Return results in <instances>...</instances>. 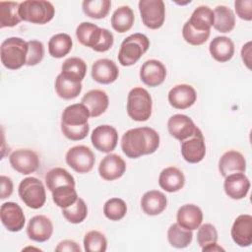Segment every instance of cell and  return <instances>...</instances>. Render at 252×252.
<instances>
[{
  "label": "cell",
  "instance_id": "obj_22",
  "mask_svg": "<svg viewBox=\"0 0 252 252\" xmlns=\"http://www.w3.org/2000/svg\"><path fill=\"white\" fill-rule=\"evenodd\" d=\"M91 75L95 82L108 85L116 81L119 75V70L114 61L106 58L98 59L93 64Z\"/></svg>",
  "mask_w": 252,
  "mask_h": 252
},
{
  "label": "cell",
  "instance_id": "obj_26",
  "mask_svg": "<svg viewBox=\"0 0 252 252\" xmlns=\"http://www.w3.org/2000/svg\"><path fill=\"white\" fill-rule=\"evenodd\" d=\"M167 206L165 195L158 190L146 192L141 199V208L146 215L157 216L161 214Z\"/></svg>",
  "mask_w": 252,
  "mask_h": 252
},
{
  "label": "cell",
  "instance_id": "obj_29",
  "mask_svg": "<svg viewBox=\"0 0 252 252\" xmlns=\"http://www.w3.org/2000/svg\"><path fill=\"white\" fill-rule=\"evenodd\" d=\"M214 11L208 6L197 7L190 19L187 21L189 25L198 32H211V28L214 26Z\"/></svg>",
  "mask_w": 252,
  "mask_h": 252
},
{
  "label": "cell",
  "instance_id": "obj_27",
  "mask_svg": "<svg viewBox=\"0 0 252 252\" xmlns=\"http://www.w3.org/2000/svg\"><path fill=\"white\" fill-rule=\"evenodd\" d=\"M158 184L161 189L166 192L173 193L183 188L185 184V176L183 172L174 166L164 168L158 177Z\"/></svg>",
  "mask_w": 252,
  "mask_h": 252
},
{
  "label": "cell",
  "instance_id": "obj_8",
  "mask_svg": "<svg viewBox=\"0 0 252 252\" xmlns=\"http://www.w3.org/2000/svg\"><path fill=\"white\" fill-rule=\"evenodd\" d=\"M18 192L21 200L31 209H39L46 201L43 183L32 176L27 177L20 182Z\"/></svg>",
  "mask_w": 252,
  "mask_h": 252
},
{
  "label": "cell",
  "instance_id": "obj_44",
  "mask_svg": "<svg viewBox=\"0 0 252 252\" xmlns=\"http://www.w3.org/2000/svg\"><path fill=\"white\" fill-rule=\"evenodd\" d=\"M197 241L201 248L218 241V231L212 223H205L198 227Z\"/></svg>",
  "mask_w": 252,
  "mask_h": 252
},
{
  "label": "cell",
  "instance_id": "obj_24",
  "mask_svg": "<svg viewBox=\"0 0 252 252\" xmlns=\"http://www.w3.org/2000/svg\"><path fill=\"white\" fill-rule=\"evenodd\" d=\"M81 102L87 106L91 117L95 118L105 112L109 104V99L104 91L91 90L84 94Z\"/></svg>",
  "mask_w": 252,
  "mask_h": 252
},
{
  "label": "cell",
  "instance_id": "obj_50",
  "mask_svg": "<svg viewBox=\"0 0 252 252\" xmlns=\"http://www.w3.org/2000/svg\"><path fill=\"white\" fill-rule=\"evenodd\" d=\"M202 251L203 252H207V251H210V252H215V251H224V249L222 247H220V245L216 243H213V244H210V245H207L205 247L202 248Z\"/></svg>",
  "mask_w": 252,
  "mask_h": 252
},
{
  "label": "cell",
  "instance_id": "obj_43",
  "mask_svg": "<svg viewBox=\"0 0 252 252\" xmlns=\"http://www.w3.org/2000/svg\"><path fill=\"white\" fill-rule=\"evenodd\" d=\"M210 33L211 32H198V31H195L190 25L188 22H186L183 26V29H182V35H183V38L184 40L191 44V45H202L204 44L209 36H210Z\"/></svg>",
  "mask_w": 252,
  "mask_h": 252
},
{
  "label": "cell",
  "instance_id": "obj_36",
  "mask_svg": "<svg viewBox=\"0 0 252 252\" xmlns=\"http://www.w3.org/2000/svg\"><path fill=\"white\" fill-rule=\"evenodd\" d=\"M82 83L73 82L65 78L61 73L55 79V91L59 97L63 99H73L82 92Z\"/></svg>",
  "mask_w": 252,
  "mask_h": 252
},
{
  "label": "cell",
  "instance_id": "obj_39",
  "mask_svg": "<svg viewBox=\"0 0 252 252\" xmlns=\"http://www.w3.org/2000/svg\"><path fill=\"white\" fill-rule=\"evenodd\" d=\"M52 200L59 208H67L74 204L79 198L75 186L66 185L54 189L52 192Z\"/></svg>",
  "mask_w": 252,
  "mask_h": 252
},
{
  "label": "cell",
  "instance_id": "obj_40",
  "mask_svg": "<svg viewBox=\"0 0 252 252\" xmlns=\"http://www.w3.org/2000/svg\"><path fill=\"white\" fill-rule=\"evenodd\" d=\"M62 215L71 223H80L88 216V207L82 198H78L74 204L62 209Z\"/></svg>",
  "mask_w": 252,
  "mask_h": 252
},
{
  "label": "cell",
  "instance_id": "obj_35",
  "mask_svg": "<svg viewBox=\"0 0 252 252\" xmlns=\"http://www.w3.org/2000/svg\"><path fill=\"white\" fill-rule=\"evenodd\" d=\"M73 41L69 34L57 33L48 41V52L54 58H62L71 51Z\"/></svg>",
  "mask_w": 252,
  "mask_h": 252
},
{
  "label": "cell",
  "instance_id": "obj_37",
  "mask_svg": "<svg viewBox=\"0 0 252 252\" xmlns=\"http://www.w3.org/2000/svg\"><path fill=\"white\" fill-rule=\"evenodd\" d=\"M193 239L192 230L186 229L178 223H173L167 230V240L172 247L186 248L190 245Z\"/></svg>",
  "mask_w": 252,
  "mask_h": 252
},
{
  "label": "cell",
  "instance_id": "obj_13",
  "mask_svg": "<svg viewBox=\"0 0 252 252\" xmlns=\"http://www.w3.org/2000/svg\"><path fill=\"white\" fill-rule=\"evenodd\" d=\"M91 141L93 146L102 153L112 152L118 142V133L113 126L99 125L94 129Z\"/></svg>",
  "mask_w": 252,
  "mask_h": 252
},
{
  "label": "cell",
  "instance_id": "obj_21",
  "mask_svg": "<svg viewBox=\"0 0 252 252\" xmlns=\"http://www.w3.org/2000/svg\"><path fill=\"white\" fill-rule=\"evenodd\" d=\"M223 188L225 194L233 199L240 200L246 197L250 189V181L243 172H236L224 177Z\"/></svg>",
  "mask_w": 252,
  "mask_h": 252
},
{
  "label": "cell",
  "instance_id": "obj_10",
  "mask_svg": "<svg viewBox=\"0 0 252 252\" xmlns=\"http://www.w3.org/2000/svg\"><path fill=\"white\" fill-rule=\"evenodd\" d=\"M66 163L78 173L90 172L95 161L93 151L84 145L72 147L65 156Z\"/></svg>",
  "mask_w": 252,
  "mask_h": 252
},
{
  "label": "cell",
  "instance_id": "obj_19",
  "mask_svg": "<svg viewBox=\"0 0 252 252\" xmlns=\"http://www.w3.org/2000/svg\"><path fill=\"white\" fill-rule=\"evenodd\" d=\"M53 233L51 220L43 215L32 217L27 226V234L30 239L35 242L47 241Z\"/></svg>",
  "mask_w": 252,
  "mask_h": 252
},
{
  "label": "cell",
  "instance_id": "obj_49",
  "mask_svg": "<svg viewBox=\"0 0 252 252\" xmlns=\"http://www.w3.org/2000/svg\"><path fill=\"white\" fill-rule=\"evenodd\" d=\"M241 57L245 65L248 69H250V63H251V41H248L246 44L242 46L241 49Z\"/></svg>",
  "mask_w": 252,
  "mask_h": 252
},
{
  "label": "cell",
  "instance_id": "obj_4",
  "mask_svg": "<svg viewBox=\"0 0 252 252\" xmlns=\"http://www.w3.org/2000/svg\"><path fill=\"white\" fill-rule=\"evenodd\" d=\"M27 54L28 41H25L21 37H8L1 43V62L7 69H20L27 63Z\"/></svg>",
  "mask_w": 252,
  "mask_h": 252
},
{
  "label": "cell",
  "instance_id": "obj_18",
  "mask_svg": "<svg viewBox=\"0 0 252 252\" xmlns=\"http://www.w3.org/2000/svg\"><path fill=\"white\" fill-rule=\"evenodd\" d=\"M125 170L126 163L124 159L116 154H109L105 156L98 165V173L100 177L107 181L120 178L124 174Z\"/></svg>",
  "mask_w": 252,
  "mask_h": 252
},
{
  "label": "cell",
  "instance_id": "obj_46",
  "mask_svg": "<svg viewBox=\"0 0 252 252\" xmlns=\"http://www.w3.org/2000/svg\"><path fill=\"white\" fill-rule=\"evenodd\" d=\"M234 9L240 19L245 21L252 20V0H236Z\"/></svg>",
  "mask_w": 252,
  "mask_h": 252
},
{
  "label": "cell",
  "instance_id": "obj_31",
  "mask_svg": "<svg viewBox=\"0 0 252 252\" xmlns=\"http://www.w3.org/2000/svg\"><path fill=\"white\" fill-rule=\"evenodd\" d=\"M214 28L218 32L226 33L231 32L235 27V15L226 6H217L214 10Z\"/></svg>",
  "mask_w": 252,
  "mask_h": 252
},
{
  "label": "cell",
  "instance_id": "obj_3",
  "mask_svg": "<svg viewBox=\"0 0 252 252\" xmlns=\"http://www.w3.org/2000/svg\"><path fill=\"white\" fill-rule=\"evenodd\" d=\"M76 36L81 44L96 52L109 50L114 42L113 34L108 30L89 22H83L77 27Z\"/></svg>",
  "mask_w": 252,
  "mask_h": 252
},
{
  "label": "cell",
  "instance_id": "obj_38",
  "mask_svg": "<svg viewBox=\"0 0 252 252\" xmlns=\"http://www.w3.org/2000/svg\"><path fill=\"white\" fill-rule=\"evenodd\" d=\"M111 1L109 0H85L82 3L83 12L92 19H103L110 10Z\"/></svg>",
  "mask_w": 252,
  "mask_h": 252
},
{
  "label": "cell",
  "instance_id": "obj_28",
  "mask_svg": "<svg viewBox=\"0 0 252 252\" xmlns=\"http://www.w3.org/2000/svg\"><path fill=\"white\" fill-rule=\"evenodd\" d=\"M209 50L218 62H227L234 54V43L227 36H217L210 42Z\"/></svg>",
  "mask_w": 252,
  "mask_h": 252
},
{
  "label": "cell",
  "instance_id": "obj_34",
  "mask_svg": "<svg viewBox=\"0 0 252 252\" xmlns=\"http://www.w3.org/2000/svg\"><path fill=\"white\" fill-rule=\"evenodd\" d=\"M20 3L12 1L0 2V28H12L17 26L22 19L19 15Z\"/></svg>",
  "mask_w": 252,
  "mask_h": 252
},
{
  "label": "cell",
  "instance_id": "obj_23",
  "mask_svg": "<svg viewBox=\"0 0 252 252\" xmlns=\"http://www.w3.org/2000/svg\"><path fill=\"white\" fill-rule=\"evenodd\" d=\"M219 170L223 177L236 172H245V158L237 151H227L220 157L219 160Z\"/></svg>",
  "mask_w": 252,
  "mask_h": 252
},
{
  "label": "cell",
  "instance_id": "obj_42",
  "mask_svg": "<svg viewBox=\"0 0 252 252\" xmlns=\"http://www.w3.org/2000/svg\"><path fill=\"white\" fill-rule=\"evenodd\" d=\"M107 248V240L103 233L91 230L84 237V249L87 252H104Z\"/></svg>",
  "mask_w": 252,
  "mask_h": 252
},
{
  "label": "cell",
  "instance_id": "obj_6",
  "mask_svg": "<svg viewBox=\"0 0 252 252\" xmlns=\"http://www.w3.org/2000/svg\"><path fill=\"white\" fill-rule=\"evenodd\" d=\"M153 100L149 92L141 87L132 89L127 96V113L135 121H147L152 115Z\"/></svg>",
  "mask_w": 252,
  "mask_h": 252
},
{
  "label": "cell",
  "instance_id": "obj_15",
  "mask_svg": "<svg viewBox=\"0 0 252 252\" xmlns=\"http://www.w3.org/2000/svg\"><path fill=\"white\" fill-rule=\"evenodd\" d=\"M167 129L173 138L182 142L194 135L199 128L189 116L174 114L167 121Z\"/></svg>",
  "mask_w": 252,
  "mask_h": 252
},
{
  "label": "cell",
  "instance_id": "obj_14",
  "mask_svg": "<svg viewBox=\"0 0 252 252\" xmlns=\"http://www.w3.org/2000/svg\"><path fill=\"white\" fill-rule=\"evenodd\" d=\"M0 217L7 230L18 232L24 228L26 218L22 208L15 202H6L0 209Z\"/></svg>",
  "mask_w": 252,
  "mask_h": 252
},
{
  "label": "cell",
  "instance_id": "obj_12",
  "mask_svg": "<svg viewBox=\"0 0 252 252\" xmlns=\"http://www.w3.org/2000/svg\"><path fill=\"white\" fill-rule=\"evenodd\" d=\"M181 155L189 163L200 162L205 158V139L200 129H198L194 135L181 142Z\"/></svg>",
  "mask_w": 252,
  "mask_h": 252
},
{
  "label": "cell",
  "instance_id": "obj_47",
  "mask_svg": "<svg viewBox=\"0 0 252 252\" xmlns=\"http://www.w3.org/2000/svg\"><path fill=\"white\" fill-rule=\"evenodd\" d=\"M0 183H1V192H0V198L2 200L10 197L13 193V181L10 177L1 175L0 177Z\"/></svg>",
  "mask_w": 252,
  "mask_h": 252
},
{
  "label": "cell",
  "instance_id": "obj_25",
  "mask_svg": "<svg viewBox=\"0 0 252 252\" xmlns=\"http://www.w3.org/2000/svg\"><path fill=\"white\" fill-rule=\"evenodd\" d=\"M176 219L177 223L182 227L189 230H195L202 223L203 213L198 206L186 204L178 209Z\"/></svg>",
  "mask_w": 252,
  "mask_h": 252
},
{
  "label": "cell",
  "instance_id": "obj_17",
  "mask_svg": "<svg viewBox=\"0 0 252 252\" xmlns=\"http://www.w3.org/2000/svg\"><path fill=\"white\" fill-rule=\"evenodd\" d=\"M197 99L195 89L187 84L174 86L168 93L169 104L176 109H186L192 106Z\"/></svg>",
  "mask_w": 252,
  "mask_h": 252
},
{
  "label": "cell",
  "instance_id": "obj_45",
  "mask_svg": "<svg viewBox=\"0 0 252 252\" xmlns=\"http://www.w3.org/2000/svg\"><path fill=\"white\" fill-rule=\"evenodd\" d=\"M44 56V46L41 41L30 40L28 41V54L27 63L28 66H34L40 63Z\"/></svg>",
  "mask_w": 252,
  "mask_h": 252
},
{
  "label": "cell",
  "instance_id": "obj_9",
  "mask_svg": "<svg viewBox=\"0 0 252 252\" xmlns=\"http://www.w3.org/2000/svg\"><path fill=\"white\" fill-rule=\"evenodd\" d=\"M139 10L143 24L151 29L162 27L165 19V6L162 0H140Z\"/></svg>",
  "mask_w": 252,
  "mask_h": 252
},
{
  "label": "cell",
  "instance_id": "obj_2",
  "mask_svg": "<svg viewBox=\"0 0 252 252\" xmlns=\"http://www.w3.org/2000/svg\"><path fill=\"white\" fill-rule=\"evenodd\" d=\"M90 117L89 109L82 102L67 106L63 110L61 118V131L63 135L71 141L85 139L90 132V125L88 123Z\"/></svg>",
  "mask_w": 252,
  "mask_h": 252
},
{
  "label": "cell",
  "instance_id": "obj_48",
  "mask_svg": "<svg viewBox=\"0 0 252 252\" xmlns=\"http://www.w3.org/2000/svg\"><path fill=\"white\" fill-rule=\"evenodd\" d=\"M55 251H73V252H81V248L80 246L73 240H63L61 242H59V244L57 245V247L55 248Z\"/></svg>",
  "mask_w": 252,
  "mask_h": 252
},
{
  "label": "cell",
  "instance_id": "obj_1",
  "mask_svg": "<svg viewBox=\"0 0 252 252\" xmlns=\"http://www.w3.org/2000/svg\"><path fill=\"white\" fill-rule=\"evenodd\" d=\"M159 146V135L150 127H139L126 131L121 139V149L126 157L138 158L155 153Z\"/></svg>",
  "mask_w": 252,
  "mask_h": 252
},
{
  "label": "cell",
  "instance_id": "obj_41",
  "mask_svg": "<svg viewBox=\"0 0 252 252\" xmlns=\"http://www.w3.org/2000/svg\"><path fill=\"white\" fill-rule=\"evenodd\" d=\"M127 213V205L120 198H111L103 205V214L110 220H120Z\"/></svg>",
  "mask_w": 252,
  "mask_h": 252
},
{
  "label": "cell",
  "instance_id": "obj_30",
  "mask_svg": "<svg viewBox=\"0 0 252 252\" xmlns=\"http://www.w3.org/2000/svg\"><path fill=\"white\" fill-rule=\"evenodd\" d=\"M87 73L86 62L79 57H70L66 59L61 66V74L77 83H82Z\"/></svg>",
  "mask_w": 252,
  "mask_h": 252
},
{
  "label": "cell",
  "instance_id": "obj_7",
  "mask_svg": "<svg viewBox=\"0 0 252 252\" xmlns=\"http://www.w3.org/2000/svg\"><path fill=\"white\" fill-rule=\"evenodd\" d=\"M150 47L149 38L143 33H133L126 37L118 52V61L122 66L134 65Z\"/></svg>",
  "mask_w": 252,
  "mask_h": 252
},
{
  "label": "cell",
  "instance_id": "obj_32",
  "mask_svg": "<svg viewBox=\"0 0 252 252\" xmlns=\"http://www.w3.org/2000/svg\"><path fill=\"white\" fill-rule=\"evenodd\" d=\"M134 13L129 6H120L111 16L112 28L120 33L128 32L134 24Z\"/></svg>",
  "mask_w": 252,
  "mask_h": 252
},
{
  "label": "cell",
  "instance_id": "obj_5",
  "mask_svg": "<svg viewBox=\"0 0 252 252\" xmlns=\"http://www.w3.org/2000/svg\"><path fill=\"white\" fill-rule=\"evenodd\" d=\"M55 14L54 6L44 0H27L20 3L19 15L22 21L44 25L50 22Z\"/></svg>",
  "mask_w": 252,
  "mask_h": 252
},
{
  "label": "cell",
  "instance_id": "obj_33",
  "mask_svg": "<svg viewBox=\"0 0 252 252\" xmlns=\"http://www.w3.org/2000/svg\"><path fill=\"white\" fill-rule=\"evenodd\" d=\"M45 184L47 189L52 192L54 189L72 185L75 186V179L71 173H69L65 168L55 167L50 169L45 175Z\"/></svg>",
  "mask_w": 252,
  "mask_h": 252
},
{
  "label": "cell",
  "instance_id": "obj_20",
  "mask_svg": "<svg viewBox=\"0 0 252 252\" xmlns=\"http://www.w3.org/2000/svg\"><path fill=\"white\" fill-rule=\"evenodd\" d=\"M230 233L232 240L238 246H250L252 244V216L247 214L238 216L232 224Z\"/></svg>",
  "mask_w": 252,
  "mask_h": 252
},
{
  "label": "cell",
  "instance_id": "obj_11",
  "mask_svg": "<svg viewBox=\"0 0 252 252\" xmlns=\"http://www.w3.org/2000/svg\"><path fill=\"white\" fill-rule=\"evenodd\" d=\"M9 161L13 169L25 175L33 173L39 166L37 154L30 149H18L14 151L9 157Z\"/></svg>",
  "mask_w": 252,
  "mask_h": 252
},
{
  "label": "cell",
  "instance_id": "obj_16",
  "mask_svg": "<svg viewBox=\"0 0 252 252\" xmlns=\"http://www.w3.org/2000/svg\"><path fill=\"white\" fill-rule=\"evenodd\" d=\"M166 77V68L158 60H147L140 69V79L148 87H158Z\"/></svg>",
  "mask_w": 252,
  "mask_h": 252
}]
</instances>
